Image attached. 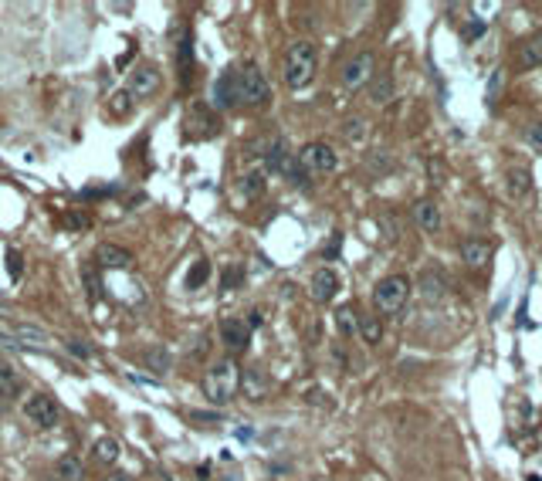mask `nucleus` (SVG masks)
<instances>
[{
    "mask_svg": "<svg viewBox=\"0 0 542 481\" xmlns=\"http://www.w3.org/2000/svg\"><path fill=\"white\" fill-rule=\"evenodd\" d=\"M268 78L254 68V64H241V68H227L224 75L214 81V106L217 109H231V106H261L268 102Z\"/></svg>",
    "mask_w": 542,
    "mask_h": 481,
    "instance_id": "1",
    "label": "nucleus"
},
{
    "mask_svg": "<svg viewBox=\"0 0 542 481\" xmlns=\"http://www.w3.org/2000/svg\"><path fill=\"white\" fill-rule=\"evenodd\" d=\"M237 387H241V370H237L234 359H217L214 366L203 373V397L217 407L231 404Z\"/></svg>",
    "mask_w": 542,
    "mask_h": 481,
    "instance_id": "2",
    "label": "nucleus"
},
{
    "mask_svg": "<svg viewBox=\"0 0 542 481\" xmlns=\"http://www.w3.org/2000/svg\"><path fill=\"white\" fill-rule=\"evenodd\" d=\"M315 64H319L315 45L312 41H295L285 51V81H288V89H305L312 75H315Z\"/></svg>",
    "mask_w": 542,
    "mask_h": 481,
    "instance_id": "3",
    "label": "nucleus"
},
{
    "mask_svg": "<svg viewBox=\"0 0 542 481\" xmlns=\"http://www.w3.org/2000/svg\"><path fill=\"white\" fill-rule=\"evenodd\" d=\"M407 298H410V281L403 275H390L373 288V305L380 312H387V315H397L407 305Z\"/></svg>",
    "mask_w": 542,
    "mask_h": 481,
    "instance_id": "4",
    "label": "nucleus"
},
{
    "mask_svg": "<svg viewBox=\"0 0 542 481\" xmlns=\"http://www.w3.org/2000/svg\"><path fill=\"white\" fill-rule=\"evenodd\" d=\"M21 410H24V417L31 420L38 431H51V427L62 424V407L55 404L47 393H28Z\"/></svg>",
    "mask_w": 542,
    "mask_h": 481,
    "instance_id": "5",
    "label": "nucleus"
},
{
    "mask_svg": "<svg viewBox=\"0 0 542 481\" xmlns=\"http://www.w3.org/2000/svg\"><path fill=\"white\" fill-rule=\"evenodd\" d=\"M298 166L305 170V176H322V173H332L339 166V156L329 142H305L298 149Z\"/></svg>",
    "mask_w": 542,
    "mask_h": 481,
    "instance_id": "6",
    "label": "nucleus"
},
{
    "mask_svg": "<svg viewBox=\"0 0 542 481\" xmlns=\"http://www.w3.org/2000/svg\"><path fill=\"white\" fill-rule=\"evenodd\" d=\"M373 55L370 51H359V55H353L349 62H346V68H342V85L346 89H363V85H370L373 81Z\"/></svg>",
    "mask_w": 542,
    "mask_h": 481,
    "instance_id": "7",
    "label": "nucleus"
},
{
    "mask_svg": "<svg viewBox=\"0 0 542 481\" xmlns=\"http://www.w3.org/2000/svg\"><path fill=\"white\" fill-rule=\"evenodd\" d=\"M220 342H224L231 353H241V349H248L251 326L244 322V319H237V315H227V319H220Z\"/></svg>",
    "mask_w": 542,
    "mask_h": 481,
    "instance_id": "8",
    "label": "nucleus"
},
{
    "mask_svg": "<svg viewBox=\"0 0 542 481\" xmlns=\"http://www.w3.org/2000/svg\"><path fill=\"white\" fill-rule=\"evenodd\" d=\"M410 217H414V224H417L424 234L441 231V207H437L434 200H417L414 207H410Z\"/></svg>",
    "mask_w": 542,
    "mask_h": 481,
    "instance_id": "9",
    "label": "nucleus"
},
{
    "mask_svg": "<svg viewBox=\"0 0 542 481\" xmlns=\"http://www.w3.org/2000/svg\"><path fill=\"white\" fill-rule=\"evenodd\" d=\"M312 298L315 302H332L336 292H339V275L332 271V268H319L315 275H312Z\"/></svg>",
    "mask_w": 542,
    "mask_h": 481,
    "instance_id": "10",
    "label": "nucleus"
},
{
    "mask_svg": "<svg viewBox=\"0 0 542 481\" xmlns=\"http://www.w3.org/2000/svg\"><path fill=\"white\" fill-rule=\"evenodd\" d=\"M159 92V72L156 68H136L129 78V95L132 98H149Z\"/></svg>",
    "mask_w": 542,
    "mask_h": 481,
    "instance_id": "11",
    "label": "nucleus"
},
{
    "mask_svg": "<svg viewBox=\"0 0 542 481\" xmlns=\"http://www.w3.org/2000/svg\"><path fill=\"white\" fill-rule=\"evenodd\" d=\"M95 261L102 264V268H115V271H125V268L132 264V251L119 248V244H98V251H95Z\"/></svg>",
    "mask_w": 542,
    "mask_h": 481,
    "instance_id": "12",
    "label": "nucleus"
},
{
    "mask_svg": "<svg viewBox=\"0 0 542 481\" xmlns=\"http://www.w3.org/2000/svg\"><path fill=\"white\" fill-rule=\"evenodd\" d=\"M461 258H465L468 268H485V264L492 261V244L485 237H471V241H465V248H461Z\"/></svg>",
    "mask_w": 542,
    "mask_h": 481,
    "instance_id": "13",
    "label": "nucleus"
},
{
    "mask_svg": "<svg viewBox=\"0 0 542 481\" xmlns=\"http://www.w3.org/2000/svg\"><path fill=\"white\" fill-rule=\"evenodd\" d=\"M529 190H532V173L522 170V166H512L505 173V193H509L512 200H522Z\"/></svg>",
    "mask_w": 542,
    "mask_h": 481,
    "instance_id": "14",
    "label": "nucleus"
},
{
    "mask_svg": "<svg viewBox=\"0 0 542 481\" xmlns=\"http://www.w3.org/2000/svg\"><path fill=\"white\" fill-rule=\"evenodd\" d=\"M420 295L427 298V302H441V298L448 295V281L441 278L437 271H420Z\"/></svg>",
    "mask_w": 542,
    "mask_h": 481,
    "instance_id": "15",
    "label": "nucleus"
},
{
    "mask_svg": "<svg viewBox=\"0 0 542 481\" xmlns=\"http://www.w3.org/2000/svg\"><path fill=\"white\" fill-rule=\"evenodd\" d=\"M58 481H81L85 478V465L78 461L75 454H64V458H58V465H55V471H51Z\"/></svg>",
    "mask_w": 542,
    "mask_h": 481,
    "instance_id": "16",
    "label": "nucleus"
},
{
    "mask_svg": "<svg viewBox=\"0 0 542 481\" xmlns=\"http://www.w3.org/2000/svg\"><path fill=\"white\" fill-rule=\"evenodd\" d=\"M519 62L526 64V68H536V64H542V31L522 41V47H519Z\"/></svg>",
    "mask_w": 542,
    "mask_h": 481,
    "instance_id": "17",
    "label": "nucleus"
},
{
    "mask_svg": "<svg viewBox=\"0 0 542 481\" xmlns=\"http://www.w3.org/2000/svg\"><path fill=\"white\" fill-rule=\"evenodd\" d=\"M92 451H95V461H102V465H115L119 454H123V444H119L115 437H98Z\"/></svg>",
    "mask_w": 542,
    "mask_h": 481,
    "instance_id": "18",
    "label": "nucleus"
},
{
    "mask_svg": "<svg viewBox=\"0 0 542 481\" xmlns=\"http://www.w3.org/2000/svg\"><path fill=\"white\" fill-rule=\"evenodd\" d=\"M393 92H397V85H393V78L390 75H376L370 81V98L376 106H387L390 98H393Z\"/></svg>",
    "mask_w": 542,
    "mask_h": 481,
    "instance_id": "19",
    "label": "nucleus"
},
{
    "mask_svg": "<svg viewBox=\"0 0 542 481\" xmlns=\"http://www.w3.org/2000/svg\"><path fill=\"white\" fill-rule=\"evenodd\" d=\"M207 278H210V261H207V258H197V261L190 264V271H186L184 285L190 288V292H197V288H201Z\"/></svg>",
    "mask_w": 542,
    "mask_h": 481,
    "instance_id": "20",
    "label": "nucleus"
},
{
    "mask_svg": "<svg viewBox=\"0 0 542 481\" xmlns=\"http://www.w3.org/2000/svg\"><path fill=\"white\" fill-rule=\"evenodd\" d=\"M21 376H17V370L11 366V363H0V397H14V393H21Z\"/></svg>",
    "mask_w": 542,
    "mask_h": 481,
    "instance_id": "21",
    "label": "nucleus"
},
{
    "mask_svg": "<svg viewBox=\"0 0 542 481\" xmlns=\"http://www.w3.org/2000/svg\"><path fill=\"white\" fill-rule=\"evenodd\" d=\"M132 106H136V98L129 95V89L115 92V95H112V102H108V109H112V115H115V119H129V115H132Z\"/></svg>",
    "mask_w": 542,
    "mask_h": 481,
    "instance_id": "22",
    "label": "nucleus"
},
{
    "mask_svg": "<svg viewBox=\"0 0 542 481\" xmlns=\"http://www.w3.org/2000/svg\"><path fill=\"white\" fill-rule=\"evenodd\" d=\"M146 363H149V370L156 373V376H163V373L170 370V353L163 349V346H153V349H146Z\"/></svg>",
    "mask_w": 542,
    "mask_h": 481,
    "instance_id": "23",
    "label": "nucleus"
},
{
    "mask_svg": "<svg viewBox=\"0 0 542 481\" xmlns=\"http://www.w3.org/2000/svg\"><path fill=\"white\" fill-rule=\"evenodd\" d=\"M356 329L363 332V339H366V342H380V339H383V326H380L373 315H363Z\"/></svg>",
    "mask_w": 542,
    "mask_h": 481,
    "instance_id": "24",
    "label": "nucleus"
},
{
    "mask_svg": "<svg viewBox=\"0 0 542 481\" xmlns=\"http://www.w3.org/2000/svg\"><path fill=\"white\" fill-rule=\"evenodd\" d=\"M241 190H244L248 197H261V193H264V173L261 170L248 173V176H244V183H241Z\"/></svg>",
    "mask_w": 542,
    "mask_h": 481,
    "instance_id": "25",
    "label": "nucleus"
},
{
    "mask_svg": "<svg viewBox=\"0 0 542 481\" xmlns=\"http://www.w3.org/2000/svg\"><path fill=\"white\" fill-rule=\"evenodd\" d=\"M336 326H339V332L342 336H353V332H356V315H353V309H339L336 312Z\"/></svg>",
    "mask_w": 542,
    "mask_h": 481,
    "instance_id": "26",
    "label": "nucleus"
},
{
    "mask_svg": "<svg viewBox=\"0 0 542 481\" xmlns=\"http://www.w3.org/2000/svg\"><path fill=\"white\" fill-rule=\"evenodd\" d=\"M244 387H248V393L254 397V400H261L264 397V380H261V373L258 370H251L248 376H244Z\"/></svg>",
    "mask_w": 542,
    "mask_h": 481,
    "instance_id": "27",
    "label": "nucleus"
},
{
    "mask_svg": "<svg viewBox=\"0 0 542 481\" xmlns=\"http://www.w3.org/2000/svg\"><path fill=\"white\" fill-rule=\"evenodd\" d=\"M502 85H505V68H495V72H492V78H488V102H498Z\"/></svg>",
    "mask_w": 542,
    "mask_h": 481,
    "instance_id": "28",
    "label": "nucleus"
},
{
    "mask_svg": "<svg viewBox=\"0 0 542 481\" xmlns=\"http://www.w3.org/2000/svg\"><path fill=\"white\" fill-rule=\"evenodd\" d=\"M363 136H366V123H363V119H349V123H346V140L349 142H359L363 140Z\"/></svg>",
    "mask_w": 542,
    "mask_h": 481,
    "instance_id": "29",
    "label": "nucleus"
},
{
    "mask_svg": "<svg viewBox=\"0 0 542 481\" xmlns=\"http://www.w3.org/2000/svg\"><path fill=\"white\" fill-rule=\"evenodd\" d=\"M64 346H68V353H75L78 359H89V356H92V346H85L81 339H68Z\"/></svg>",
    "mask_w": 542,
    "mask_h": 481,
    "instance_id": "30",
    "label": "nucleus"
},
{
    "mask_svg": "<svg viewBox=\"0 0 542 481\" xmlns=\"http://www.w3.org/2000/svg\"><path fill=\"white\" fill-rule=\"evenodd\" d=\"M485 34V21H471L465 28V41H475V38H481Z\"/></svg>",
    "mask_w": 542,
    "mask_h": 481,
    "instance_id": "31",
    "label": "nucleus"
},
{
    "mask_svg": "<svg viewBox=\"0 0 542 481\" xmlns=\"http://www.w3.org/2000/svg\"><path fill=\"white\" fill-rule=\"evenodd\" d=\"M85 292L95 298V292H98V281H95V271H85Z\"/></svg>",
    "mask_w": 542,
    "mask_h": 481,
    "instance_id": "32",
    "label": "nucleus"
},
{
    "mask_svg": "<svg viewBox=\"0 0 542 481\" xmlns=\"http://www.w3.org/2000/svg\"><path fill=\"white\" fill-rule=\"evenodd\" d=\"M7 261H11V275H21V254H17V251H11V254H7Z\"/></svg>",
    "mask_w": 542,
    "mask_h": 481,
    "instance_id": "33",
    "label": "nucleus"
},
{
    "mask_svg": "<svg viewBox=\"0 0 542 481\" xmlns=\"http://www.w3.org/2000/svg\"><path fill=\"white\" fill-rule=\"evenodd\" d=\"M237 281H241V271H237V268H231V271H227V278H224V288H234Z\"/></svg>",
    "mask_w": 542,
    "mask_h": 481,
    "instance_id": "34",
    "label": "nucleus"
},
{
    "mask_svg": "<svg viewBox=\"0 0 542 481\" xmlns=\"http://www.w3.org/2000/svg\"><path fill=\"white\" fill-rule=\"evenodd\" d=\"M102 481H132V475H125V471H112V475L102 478Z\"/></svg>",
    "mask_w": 542,
    "mask_h": 481,
    "instance_id": "35",
    "label": "nucleus"
},
{
    "mask_svg": "<svg viewBox=\"0 0 542 481\" xmlns=\"http://www.w3.org/2000/svg\"><path fill=\"white\" fill-rule=\"evenodd\" d=\"M526 136H529V142H536V146H542V129H529Z\"/></svg>",
    "mask_w": 542,
    "mask_h": 481,
    "instance_id": "36",
    "label": "nucleus"
},
{
    "mask_svg": "<svg viewBox=\"0 0 542 481\" xmlns=\"http://www.w3.org/2000/svg\"><path fill=\"white\" fill-rule=\"evenodd\" d=\"M64 224H68V227H85L89 220H81V217H75V214H72V217H64Z\"/></svg>",
    "mask_w": 542,
    "mask_h": 481,
    "instance_id": "37",
    "label": "nucleus"
},
{
    "mask_svg": "<svg viewBox=\"0 0 542 481\" xmlns=\"http://www.w3.org/2000/svg\"><path fill=\"white\" fill-rule=\"evenodd\" d=\"M526 481H542V478H539V475H529V478H526Z\"/></svg>",
    "mask_w": 542,
    "mask_h": 481,
    "instance_id": "38",
    "label": "nucleus"
},
{
    "mask_svg": "<svg viewBox=\"0 0 542 481\" xmlns=\"http://www.w3.org/2000/svg\"><path fill=\"white\" fill-rule=\"evenodd\" d=\"M41 481H58V478H55V475H47V478H41Z\"/></svg>",
    "mask_w": 542,
    "mask_h": 481,
    "instance_id": "39",
    "label": "nucleus"
}]
</instances>
